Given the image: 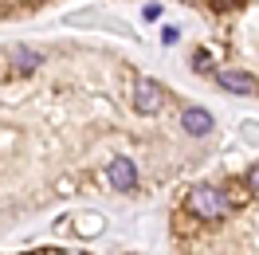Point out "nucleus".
I'll return each instance as SVG.
<instances>
[{"mask_svg": "<svg viewBox=\"0 0 259 255\" xmlns=\"http://www.w3.org/2000/svg\"><path fill=\"white\" fill-rule=\"evenodd\" d=\"M185 204H189V212H193L196 220H208V224L224 220L228 208H232V204H228V196L220 189H212V185H196V189H189Z\"/></svg>", "mask_w": 259, "mask_h": 255, "instance_id": "1", "label": "nucleus"}, {"mask_svg": "<svg viewBox=\"0 0 259 255\" xmlns=\"http://www.w3.org/2000/svg\"><path fill=\"white\" fill-rule=\"evenodd\" d=\"M161 106H165L161 82H153V79H138L134 82V110L138 114H161Z\"/></svg>", "mask_w": 259, "mask_h": 255, "instance_id": "2", "label": "nucleus"}, {"mask_svg": "<svg viewBox=\"0 0 259 255\" xmlns=\"http://www.w3.org/2000/svg\"><path fill=\"white\" fill-rule=\"evenodd\" d=\"M106 177H110V185L118 192H130L134 185H138V169H134L130 157H114L110 165H106Z\"/></svg>", "mask_w": 259, "mask_h": 255, "instance_id": "3", "label": "nucleus"}, {"mask_svg": "<svg viewBox=\"0 0 259 255\" xmlns=\"http://www.w3.org/2000/svg\"><path fill=\"white\" fill-rule=\"evenodd\" d=\"M216 82L224 87L228 95H255L259 82L251 75H243V71H216Z\"/></svg>", "mask_w": 259, "mask_h": 255, "instance_id": "4", "label": "nucleus"}, {"mask_svg": "<svg viewBox=\"0 0 259 255\" xmlns=\"http://www.w3.org/2000/svg\"><path fill=\"white\" fill-rule=\"evenodd\" d=\"M181 126H185V134H193V138H208L216 122H212V114L204 106H189L185 118H181Z\"/></svg>", "mask_w": 259, "mask_h": 255, "instance_id": "5", "label": "nucleus"}, {"mask_svg": "<svg viewBox=\"0 0 259 255\" xmlns=\"http://www.w3.org/2000/svg\"><path fill=\"white\" fill-rule=\"evenodd\" d=\"M8 59H12L16 71H35V67L44 63V55L35 48H24V44H12V48H8Z\"/></svg>", "mask_w": 259, "mask_h": 255, "instance_id": "6", "label": "nucleus"}, {"mask_svg": "<svg viewBox=\"0 0 259 255\" xmlns=\"http://www.w3.org/2000/svg\"><path fill=\"white\" fill-rule=\"evenodd\" d=\"M243 138H247V142H259V126L255 122H243Z\"/></svg>", "mask_w": 259, "mask_h": 255, "instance_id": "7", "label": "nucleus"}, {"mask_svg": "<svg viewBox=\"0 0 259 255\" xmlns=\"http://www.w3.org/2000/svg\"><path fill=\"white\" fill-rule=\"evenodd\" d=\"M247 189L259 192V165H251V173H247Z\"/></svg>", "mask_w": 259, "mask_h": 255, "instance_id": "8", "label": "nucleus"}, {"mask_svg": "<svg viewBox=\"0 0 259 255\" xmlns=\"http://www.w3.org/2000/svg\"><path fill=\"white\" fill-rule=\"evenodd\" d=\"M142 16H146V20H157V16H161V4H146V12H142Z\"/></svg>", "mask_w": 259, "mask_h": 255, "instance_id": "9", "label": "nucleus"}, {"mask_svg": "<svg viewBox=\"0 0 259 255\" xmlns=\"http://www.w3.org/2000/svg\"><path fill=\"white\" fill-rule=\"evenodd\" d=\"M161 39H165V44H177V39H181V32H177V28H165V32H161Z\"/></svg>", "mask_w": 259, "mask_h": 255, "instance_id": "10", "label": "nucleus"}]
</instances>
